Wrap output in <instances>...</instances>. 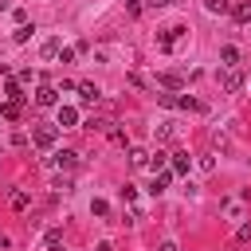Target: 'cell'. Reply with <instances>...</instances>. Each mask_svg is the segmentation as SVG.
Segmentation results:
<instances>
[{"instance_id": "obj_23", "label": "cell", "mask_w": 251, "mask_h": 251, "mask_svg": "<svg viewBox=\"0 0 251 251\" xmlns=\"http://www.w3.org/2000/svg\"><path fill=\"white\" fill-rule=\"evenodd\" d=\"M126 8H129V12L137 16V12H141V0H126Z\"/></svg>"}, {"instance_id": "obj_16", "label": "cell", "mask_w": 251, "mask_h": 251, "mask_svg": "<svg viewBox=\"0 0 251 251\" xmlns=\"http://www.w3.org/2000/svg\"><path fill=\"white\" fill-rule=\"evenodd\" d=\"M176 106H180V110H200V102H196V98H188V94H180V98H176Z\"/></svg>"}, {"instance_id": "obj_14", "label": "cell", "mask_w": 251, "mask_h": 251, "mask_svg": "<svg viewBox=\"0 0 251 251\" xmlns=\"http://www.w3.org/2000/svg\"><path fill=\"white\" fill-rule=\"evenodd\" d=\"M129 165H137V169L149 165V153H145V149H129Z\"/></svg>"}, {"instance_id": "obj_26", "label": "cell", "mask_w": 251, "mask_h": 251, "mask_svg": "<svg viewBox=\"0 0 251 251\" xmlns=\"http://www.w3.org/2000/svg\"><path fill=\"white\" fill-rule=\"evenodd\" d=\"M157 251H180V247H176V243H161Z\"/></svg>"}, {"instance_id": "obj_8", "label": "cell", "mask_w": 251, "mask_h": 251, "mask_svg": "<svg viewBox=\"0 0 251 251\" xmlns=\"http://www.w3.org/2000/svg\"><path fill=\"white\" fill-rule=\"evenodd\" d=\"M169 180H173V173H157V176H153V184H149V192H153V196H161V192L169 188Z\"/></svg>"}, {"instance_id": "obj_21", "label": "cell", "mask_w": 251, "mask_h": 251, "mask_svg": "<svg viewBox=\"0 0 251 251\" xmlns=\"http://www.w3.org/2000/svg\"><path fill=\"white\" fill-rule=\"evenodd\" d=\"M247 239H251V224H243V227L235 231V243H247Z\"/></svg>"}, {"instance_id": "obj_6", "label": "cell", "mask_w": 251, "mask_h": 251, "mask_svg": "<svg viewBox=\"0 0 251 251\" xmlns=\"http://www.w3.org/2000/svg\"><path fill=\"white\" fill-rule=\"evenodd\" d=\"M239 86H243V75H239L235 67H231V71H224V90H239Z\"/></svg>"}, {"instance_id": "obj_4", "label": "cell", "mask_w": 251, "mask_h": 251, "mask_svg": "<svg viewBox=\"0 0 251 251\" xmlns=\"http://www.w3.org/2000/svg\"><path fill=\"white\" fill-rule=\"evenodd\" d=\"M35 106H55V86H47V82H43V86L35 90Z\"/></svg>"}, {"instance_id": "obj_18", "label": "cell", "mask_w": 251, "mask_h": 251, "mask_svg": "<svg viewBox=\"0 0 251 251\" xmlns=\"http://www.w3.org/2000/svg\"><path fill=\"white\" fill-rule=\"evenodd\" d=\"M59 51H63L59 39H47V43H43V55H59Z\"/></svg>"}, {"instance_id": "obj_2", "label": "cell", "mask_w": 251, "mask_h": 251, "mask_svg": "<svg viewBox=\"0 0 251 251\" xmlns=\"http://www.w3.org/2000/svg\"><path fill=\"white\" fill-rule=\"evenodd\" d=\"M184 35V27H165L161 35H157V43H161V51H173V43Z\"/></svg>"}, {"instance_id": "obj_1", "label": "cell", "mask_w": 251, "mask_h": 251, "mask_svg": "<svg viewBox=\"0 0 251 251\" xmlns=\"http://www.w3.org/2000/svg\"><path fill=\"white\" fill-rule=\"evenodd\" d=\"M55 137H59V129H55V126H35V129H31V141H35L39 149L55 145Z\"/></svg>"}, {"instance_id": "obj_5", "label": "cell", "mask_w": 251, "mask_h": 251, "mask_svg": "<svg viewBox=\"0 0 251 251\" xmlns=\"http://www.w3.org/2000/svg\"><path fill=\"white\" fill-rule=\"evenodd\" d=\"M55 165H59V169H75V165H78V153H75V149H63V153H55Z\"/></svg>"}, {"instance_id": "obj_9", "label": "cell", "mask_w": 251, "mask_h": 251, "mask_svg": "<svg viewBox=\"0 0 251 251\" xmlns=\"http://www.w3.org/2000/svg\"><path fill=\"white\" fill-rule=\"evenodd\" d=\"M220 59H224L227 67H235V63H239V47H231V43H227V47H220Z\"/></svg>"}, {"instance_id": "obj_7", "label": "cell", "mask_w": 251, "mask_h": 251, "mask_svg": "<svg viewBox=\"0 0 251 251\" xmlns=\"http://www.w3.org/2000/svg\"><path fill=\"white\" fill-rule=\"evenodd\" d=\"M78 94H82V102H98V98H102V90H98L94 82H78Z\"/></svg>"}, {"instance_id": "obj_28", "label": "cell", "mask_w": 251, "mask_h": 251, "mask_svg": "<svg viewBox=\"0 0 251 251\" xmlns=\"http://www.w3.org/2000/svg\"><path fill=\"white\" fill-rule=\"evenodd\" d=\"M4 8H8V0H0V12H4Z\"/></svg>"}, {"instance_id": "obj_10", "label": "cell", "mask_w": 251, "mask_h": 251, "mask_svg": "<svg viewBox=\"0 0 251 251\" xmlns=\"http://www.w3.org/2000/svg\"><path fill=\"white\" fill-rule=\"evenodd\" d=\"M20 110H24V102H4V106H0V114H4L8 122H16V118H20Z\"/></svg>"}, {"instance_id": "obj_27", "label": "cell", "mask_w": 251, "mask_h": 251, "mask_svg": "<svg viewBox=\"0 0 251 251\" xmlns=\"http://www.w3.org/2000/svg\"><path fill=\"white\" fill-rule=\"evenodd\" d=\"M98 251H114V243H106V239H102V243H98Z\"/></svg>"}, {"instance_id": "obj_24", "label": "cell", "mask_w": 251, "mask_h": 251, "mask_svg": "<svg viewBox=\"0 0 251 251\" xmlns=\"http://www.w3.org/2000/svg\"><path fill=\"white\" fill-rule=\"evenodd\" d=\"M149 4H153V8H169L173 0H149Z\"/></svg>"}, {"instance_id": "obj_22", "label": "cell", "mask_w": 251, "mask_h": 251, "mask_svg": "<svg viewBox=\"0 0 251 251\" xmlns=\"http://www.w3.org/2000/svg\"><path fill=\"white\" fill-rule=\"evenodd\" d=\"M204 4H208V12H224L227 8V0H204Z\"/></svg>"}, {"instance_id": "obj_3", "label": "cell", "mask_w": 251, "mask_h": 251, "mask_svg": "<svg viewBox=\"0 0 251 251\" xmlns=\"http://www.w3.org/2000/svg\"><path fill=\"white\" fill-rule=\"evenodd\" d=\"M8 204H12V212H24V208L31 204V192H24V188H16V192L8 196Z\"/></svg>"}, {"instance_id": "obj_25", "label": "cell", "mask_w": 251, "mask_h": 251, "mask_svg": "<svg viewBox=\"0 0 251 251\" xmlns=\"http://www.w3.org/2000/svg\"><path fill=\"white\" fill-rule=\"evenodd\" d=\"M4 247H12V239H8L4 231H0V251H4Z\"/></svg>"}, {"instance_id": "obj_12", "label": "cell", "mask_w": 251, "mask_h": 251, "mask_svg": "<svg viewBox=\"0 0 251 251\" xmlns=\"http://www.w3.org/2000/svg\"><path fill=\"white\" fill-rule=\"evenodd\" d=\"M188 165H192L188 153H173V173H188Z\"/></svg>"}, {"instance_id": "obj_17", "label": "cell", "mask_w": 251, "mask_h": 251, "mask_svg": "<svg viewBox=\"0 0 251 251\" xmlns=\"http://www.w3.org/2000/svg\"><path fill=\"white\" fill-rule=\"evenodd\" d=\"M59 243H63V231L51 227V231H47V247H59Z\"/></svg>"}, {"instance_id": "obj_19", "label": "cell", "mask_w": 251, "mask_h": 251, "mask_svg": "<svg viewBox=\"0 0 251 251\" xmlns=\"http://www.w3.org/2000/svg\"><path fill=\"white\" fill-rule=\"evenodd\" d=\"M149 169H153V173L165 169V153H153V157H149Z\"/></svg>"}, {"instance_id": "obj_20", "label": "cell", "mask_w": 251, "mask_h": 251, "mask_svg": "<svg viewBox=\"0 0 251 251\" xmlns=\"http://www.w3.org/2000/svg\"><path fill=\"white\" fill-rule=\"evenodd\" d=\"M90 212H94V216H106V212H110V204H106V200H94V204H90Z\"/></svg>"}, {"instance_id": "obj_11", "label": "cell", "mask_w": 251, "mask_h": 251, "mask_svg": "<svg viewBox=\"0 0 251 251\" xmlns=\"http://www.w3.org/2000/svg\"><path fill=\"white\" fill-rule=\"evenodd\" d=\"M75 122H78V110L75 106H63L59 110V126H75Z\"/></svg>"}, {"instance_id": "obj_15", "label": "cell", "mask_w": 251, "mask_h": 251, "mask_svg": "<svg viewBox=\"0 0 251 251\" xmlns=\"http://www.w3.org/2000/svg\"><path fill=\"white\" fill-rule=\"evenodd\" d=\"M31 31H35V27H27V24H20V27H16V35H12V39H16V43H27V39H31Z\"/></svg>"}, {"instance_id": "obj_13", "label": "cell", "mask_w": 251, "mask_h": 251, "mask_svg": "<svg viewBox=\"0 0 251 251\" xmlns=\"http://www.w3.org/2000/svg\"><path fill=\"white\" fill-rule=\"evenodd\" d=\"M235 20L239 24H251V0H239L235 4Z\"/></svg>"}]
</instances>
